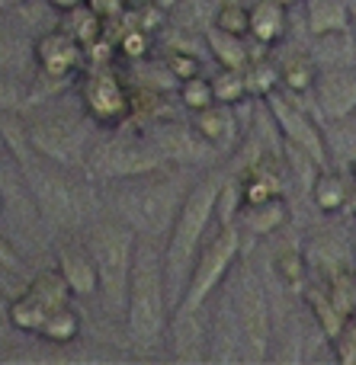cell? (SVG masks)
<instances>
[{
    "label": "cell",
    "mask_w": 356,
    "mask_h": 365,
    "mask_svg": "<svg viewBox=\"0 0 356 365\" xmlns=\"http://www.w3.org/2000/svg\"><path fill=\"white\" fill-rule=\"evenodd\" d=\"M222 173H205L186 189V199L173 218L171 231L164 237V276L171 311L180 304L183 289L190 282V272L203 250L205 237L212 234V221L218 218V199H222Z\"/></svg>",
    "instance_id": "cell-1"
},
{
    "label": "cell",
    "mask_w": 356,
    "mask_h": 365,
    "mask_svg": "<svg viewBox=\"0 0 356 365\" xmlns=\"http://www.w3.org/2000/svg\"><path fill=\"white\" fill-rule=\"evenodd\" d=\"M126 330L138 349H158L171 330V298L164 276V240L138 237L132 282H128Z\"/></svg>",
    "instance_id": "cell-2"
},
{
    "label": "cell",
    "mask_w": 356,
    "mask_h": 365,
    "mask_svg": "<svg viewBox=\"0 0 356 365\" xmlns=\"http://www.w3.org/2000/svg\"><path fill=\"white\" fill-rule=\"evenodd\" d=\"M106 186H109V205H113L116 218H122L128 227H135L138 237L164 240L186 199V192L183 195L177 192L180 173H171L167 167L141 173V177L113 180Z\"/></svg>",
    "instance_id": "cell-3"
},
{
    "label": "cell",
    "mask_w": 356,
    "mask_h": 365,
    "mask_svg": "<svg viewBox=\"0 0 356 365\" xmlns=\"http://www.w3.org/2000/svg\"><path fill=\"white\" fill-rule=\"evenodd\" d=\"M87 247L93 253L96 276H100V304L113 321H122L128 308V282H132L135 247L138 231L122 218H100L90 225Z\"/></svg>",
    "instance_id": "cell-4"
},
{
    "label": "cell",
    "mask_w": 356,
    "mask_h": 365,
    "mask_svg": "<svg viewBox=\"0 0 356 365\" xmlns=\"http://www.w3.org/2000/svg\"><path fill=\"white\" fill-rule=\"evenodd\" d=\"M241 247H244V234L238 227V221H218V231H212L205 237L203 250L196 257V266L190 272V282L183 289V298H180V304L173 311H205V304L218 295L225 279L238 266Z\"/></svg>",
    "instance_id": "cell-5"
},
{
    "label": "cell",
    "mask_w": 356,
    "mask_h": 365,
    "mask_svg": "<svg viewBox=\"0 0 356 365\" xmlns=\"http://www.w3.org/2000/svg\"><path fill=\"white\" fill-rule=\"evenodd\" d=\"M106 138H93L87 154V164L83 173L90 180L100 182H113V180H128V177H141V173H151L167 167V158L161 154V148L154 145V138H138V135L128 132H116Z\"/></svg>",
    "instance_id": "cell-6"
},
{
    "label": "cell",
    "mask_w": 356,
    "mask_h": 365,
    "mask_svg": "<svg viewBox=\"0 0 356 365\" xmlns=\"http://www.w3.org/2000/svg\"><path fill=\"white\" fill-rule=\"evenodd\" d=\"M26 125V138L29 148L42 158L55 160L61 167L71 170H83L87 164L90 145H93L96 135L93 132V119L87 113L81 115H64V113H49V115H36V119L23 122Z\"/></svg>",
    "instance_id": "cell-7"
},
{
    "label": "cell",
    "mask_w": 356,
    "mask_h": 365,
    "mask_svg": "<svg viewBox=\"0 0 356 365\" xmlns=\"http://www.w3.org/2000/svg\"><path fill=\"white\" fill-rule=\"evenodd\" d=\"M231 308L241 330V346L250 362H263L270 356V340H273V317H270L267 289H263L257 269L244 266L235 279L231 292Z\"/></svg>",
    "instance_id": "cell-8"
},
{
    "label": "cell",
    "mask_w": 356,
    "mask_h": 365,
    "mask_svg": "<svg viewBox=\"0 0 356 365\" xmlns=\"http://www.w3.org/2000/svg\"><path fill=\"white\" fill-rule=\"evenodd\" d=\"M270 106V115L280 125V135L286 138V145L299 148L302 154L315 160L318 167H331L327 158V138H325V122L312 113V109H302L299 96L286 93V90L276 87L273 93L263 96Z\"/></svg>",
    "instance_id": "cell-9"
},
{
    "label": "cell",
    "mask_w": 356,
    "mask_h": 365,
    "mask_svg": "<svg viewBox=\"0 0 356 365\" xmlns=\"http://www.w3.org/2000/svg\"><path fill=\"white\" fill-rule=\"evenodd\" d=\"M83 113L93 119V125L100 128H119L132 113V100H128L122 77L113 68H96L77 87Z\"/></svg>",
    "instance_id": "cell-10"
},
{
    "label": "cell",
    "mask_w": 356,
    "mask_h": 365,
    "mask_svg": "<svg viewBox=\"0 0 356 365\" xmlns=\"http://www.w3.org/2000/svg\"><path fill=\"white\" fill-rule=\"evenodd\" d=\"M83 58H87V48L61 26L36 36V42H32V64L45 81L71 83L74 74L81 71Z\"/></svg>",
    "instance_id": "cell-11"
},
{
    "label": "cell",
    "mask_w": 356,
    "mask_h": 365,
    "mask_svg": "<svg viewBox=\"0 0 356 365\" xmlns=\"http://www.w3.org/2000/svg\"><path fill=\"white\" fill-rule=\"evenodd\" d=\"M312 109L321 122H337L356 113V71L321 68L312 83Z\"/></svg>",
    "instance_id": "cell-12"
},
{
    "label": "cell",
    "mask_w": 356,
    "mask_h": 365,
    "mask_svg": "<svg viewBox=\"0 0 356 365\" xmlns=\"http://www.w3.org/2000/svg\"><path fill=\"white\" fill-rule=\"evenodd\" d=\"M154 145L161 148V154L167 158V164H205V160H215L222 154L203 138V135L190 125H177V122H164L151 132Z\"/></svg>",
    "instance_id": "cell-13"
},
{
    "label": "cell",
    "mask_w": 356,
    "mask_h": 365,
    "mask_svg": "<svg viewBox=\"0 0 356 365\" xmlns=\"http://www.w3.org/2000/svg\"><path fill=\"white\" fill-rule=\"evenodd\" d=\"M55 269L64 276V282L74 292V298L100 295V276H96V263H93V253H90L87 240H83V244H77V240L58 244Z\"/></svg>",
    "instance_id": "cell-14"
},
{
    "label": "cell",
    "mask_w": 356,
    "mask_h": 365,
    "mask_svg": "<svg viewBox=\"0 0 356 365\" xmlns=\"http://www.w3.org/2000/svg\"><path fill=\"white\" fill-rule=\"evenodd\" d=\"M238 106H228V103H209L205 109H196L193 113V128H196L199 135H203L205 141H209L212 148H215L218 154H231L238 148V141H241V119H238L235 113Z\"/></svg>",
    "instance_id": "cell-15"
},
{
    "label": "cell",
    "mask_w": 356,
    "mask_h": 365,
    "mask_svg": "<svg viewBox=\"0 0 356 365\" xmlns=\"http://www.w3.org/2000/svg\"><path fill=\"white\" fill-rule=\"evenodd\" d=\"M308 192H312V202L318 205V212L337 215V212H347V208H350L353 182L347 180V173L340 170V167H321V170L315 173Z\"/></svg>",
    "instance_id": "cell-16"
},
{
    "label": "cell",
    "mask_w": 356,
    "mask_h": 365,
    "mask_svg": "<svg viewBox=\"0 0 356 365\" xmlns=\"http://www.w3.org/2000/svg\"><path fill=\"white\" fill-rule=\"evenodd\" d=\"M289 32V6H283L280 0H257L250 6V36L257 45L273 48L286 38Z\"/></svg>",
    "instance_id": "cell-17"
},
{
    "label": "cell",
    "mask_w": 356,
    "mask_h": 365,
    "mask_svg": "<svg viewBox=\"0 0 356 365\" xmlns=\"http://www.w3.org/2000/svg\"><path fill=\"white\" fill-rule=\"evenodd\" d=\"M235 221L241 231H250V234H257V237H270V234H276L289 221V205L283 195H273V199H263V202H250V205L238 208Z\"/></svg>",
    "instance_id": "cell-18"
},
{
    "label": "cell",
    "mask_w": 356,
    "mask_h": 365,
    "mask_svg": "<svg viewBox=\"0 0 356 365\" xmlns=\"http://www.w3.org/2000/svg\"><path fill=\"white\" fill-rule=\"evenodd\" d=\"M49 314H51V308L42 298L32 295L29 289L13 295L10 304H6V321H10V327L26 336H42V327H45V321H49Z\"/></svg>",
    "instance_id": "cell-19"
},
{
    "label": "cell",
    "mask_w": 356,
    "mask_h": 365,
    "mask_svg": "<svg viewBox=\"0 0 356 365\" xmlns=\"http://www.w3.org/2000/svg\"><path fill=\"white\" fill-rule=\"evenodd\" d=\"M305 26L312 36L350 29V4L347 0H305Z\"/></svg>",
    "instance_id": "cell-20"
},
{
    "label": "cell",
    "mask_w": 356,
    "mask_h": 365,
    "mask_svg": "<svg viewBox=\"0 0 356 365\" xmlns=\"http://www.w3.org/2000/svg\"><path fill=\"white\" fill-rule=\"evenodd\" d=\"M205 45H209L212 58H215L222 68L248 71L250 64H254L250 48H248V36H231V32L209 26V29H205Z\"/></svg>",
    "instance_id": "cell-21"
},
{
    "label": "cell",
    "mask_w": 356,
    "mask_h": 365,
    "mask_svg": "<svg viewBox=\"0 0 356 365\" xmlns=\"http://www.w3.org/2000/svg\"><path fill=\"white\" fill-rule=\"evenodd\" d=\"M318 61L308 55H293L289 61H283L280 68V87L286 90V93H312V83L315 77H318Z\"/></svg>",
    "instance_id": "cell-22"
},
{
    "label": "cell",
    "mask_w": 356,
    "mask_h": 365,
    "mask_svg": "<svg viewBox=\"0 0 356 365\" xmlns=\"http://www.w3.org/2000/svg\"><path fill=\"white\" fill-rule=\"evenodd\" d=\"M241 189V205H250V202H263V199H273V195H283L280 177L270 170L267 164H254L248 170V177L238 182Z\"/></svg>",
    "instance_id": "cell-23"
},
{
    "label": "cell",
    "mask_w": 356,
    "mask_h": 365,
    "mask_svg": "<svg viewBox=\"0 0 356 365\" xmlns=\"http://www.w3.org/2000/svg\"><path fill=\"white\" fill-rule=\"evenodd\" d=\"M26 289L36 298H42L51 311L74 302V292L68 289V282H64V276L58 269H45V272H39V276H32L29 282H26Z\"/></svg>",
    "instance_id": "cell-24"
},
{
    "label": "cell",
    "mask_w": 356,
    "mask_h": 365,
    "mask_svg": "<svg viewBox=\"0 0 356 365\" xmlns=\"http://www.w3.org/2000/svg\"><path fill=\"white\" fill-rule=\"evenodd\" d=\"M212 90H215V100L218 103H228V106H241L254 90H250L248 81V71H238V68H222L215 77H212Z\"/></svg>",
    "instance_id": "cell-25"
},
{
    "label": "cell",
    "mask_w": 356,
    "mask_h": 365,
    "mask_svg": "<svg viewBox=\"0 0 356 365\" xmlns=\"http://www.w3.org/2000/svg\"><path fill=\"white\" fill-rule=\"evenodd\" d=\"M81 336V314L74 311V304H61L49 314L42 327V340L49 343H74Z\"/></svg>",
    "instance_id": "cell-26"
},
{
    "label": "cell",
    "mask_w": 356,
    "mask_h": 365,
    "mask_svg": "<svg viewBox=\"0 0 356 365\" xmlns=\"http://www.w3.org/2000/svg\"><path fill=\"white\" fill-rule=\"evenodd\" d=\"M61 16H64V26H61V29H68L71 36H74L77 42L83 45V48H90V45H93L96 38H100L103 26H106L100 16H96L93 10H90L87 4H83V6H77V10L61 13Z\"/></svg>",
    "instance_id": "cell-27"
},
{
    "label": "cell",
    "mask_w": 356,
    "mask_h": 365,
    "mask_svg": "<svg viewBox=\"0 0 356 365\" xmlns=\"http://www.w3.org/2000/svg\"><path fill=\"white\" fill-rule=\"evenodd\" d=\"M212 26L231 32V36H250V6L238 4V0H222L212 13Z\"/></svg>",
    "instance_id": "cell-28"
},
{
    "label": "cell",
    "mask_w": 356,
    "mask_h": 365,
    "mask_svg": "<svg viewBox=\"0 0 356 365\" xmlns=\"http://www.w3.org/2000/svg\"><path fill=\"white\" fill-rule=\"evenodd\" d=\"M177 100L183 109L196 113V109H205L209 103H215V90H212V77H203V74H193L186 81H180L177 87Z\"/></svg>",
    "instance_id": "cell-29"
},
{
    "label": "cell",
    "mask_w": 356,
    "mask_h": 365,
    "mask_svg": "<svg viewBox=\"0 0 356 365\" xmlns=\"http://www.w3.org/2000/svg\"><path fill=\"white\" fill-rule=\"evenodd\" d=\"M276 272H280L283 285L293 292H302V282H305V263H302L299 250H283L276 253Z\"/></svg>",
    "instance_id": "cell-30"
},
{
    "label": "cell",
    "mask_w": 356,
    "mask_h": 365,
    "mask_svg": "<svg viewBox=\"0 0 356 365\" xmlns=\"http://www.w3.org/2000/svg\"><path fill=\"white\" fill-rule=\"evenodd\" d=\"M26 100H29V83L0 71V113H13V109L26 106Z\"/></svg>",
    "instance_id": "cell-31"
},
{
    "label": "cell",
    "mask_w": 356,
    "mask_h": 365,
    "mask_svg": "<svg viewBox=\"0 0 356 365\" xmlns=\"http://www.w3.org/2000/svg\"><path fill=\"white\" fill-rule=\"evenodd\" d=\"M87 6L103 19V23H116V19H126L132 10V0H87Z\"/></svg>",
    "instance_id": "cell-32"
},
{
    "label": "cell",
    "mask_w": 356,
    "mask_h": 365,
    "mask_svg": "<svg viewBox=\"0 0 356 365\" xmlns=\"http://www.w3.org/2000/svg\"><path fill=\"white\" fill-rule=\"evenodd\" d=\"M16 64H19V45H16V38L10 36V29L0 26V71L13 74Z\"/></svg>",
    "instance_id": "cell-33"
},
{
    "label": "cell",
    "mask_w": 356,
    "mask_h": 365,
    "mask_svg": "<svg viewBox=\"0 0 356 365\" xmlns=\"http://www.w3.org/2000/svg\"><path fill=\"white\" fill-rule=\"evenodd\" d=\"M171 74H173V81H186V77L199 74V61L193 55L173 51V55H171Z\"/></svg>",
    "instance_id": "cell-34"
},
{
    "label": "cell",
    "mask_w": 356,
    "mask_h": 365,
    "mask_svg": "<svg viewBox=\"0 0 356 365\" xmlns=\"http://www.w3.org/2000/svg\"><path fill=\"white\" fill-rule=\"evenodd\" d=\"M23 289H26L23 276H16L13 269H6V266L0 263V295H4V298H13V295H19Z\"/></svg>",
    "instance_id": "cell-35"
},
{
    "label": "cell",
    "mask_w": 356,
    "mask_h": 365,
    "mask_svg": "<svg viewBox=\"0 0 356 365\" xmlns=\"http://www.w3.org/2000/svg\"><path fill=\"white\" fill-rule=\"evenodd\" d=\"M0 263H4L6 269H13L16 276H23V259H19V250L10 244V237H4V234H0Z\"/></svg>",
    "instance_id": "cell-36"
},
{
    "label": "cell",
    "mask_w": 356,
    "mask_h": 365,
    "mask_svg": "<svg viewBox=\"0 0 356 365\" xmlns=\"http://www.w3.org/2000/svg\"><path fill=\"white\" fill-rule=\"evenodd\" d=\"M45 4H49L51 10H58V13H68V10H77V6H83L87 0H45Z\"/></svg>",
    "instance_id": "cell-37"
},
{
    "label": "cell",
    "mask_w": 356,
    "mask_h": 365,
    "mask_svg": "<svg viewBox=\"0 0 356 365\" xmlns=\"http://www.w3.org/2000/svg\"><path fill=\"white\" fill-rule=\"evenodd\" d=\"M154 4H158V6H161V10L173 13V10H177V6H180V4H183V0H154Z\"/></svg>",
    "instance_id": "cell-38"
},
{
    "label": "cell",
    "mask_w": 356,
    "mask_h": 365,
    "mask_svg": "<svg viewBox=\"0 0 356 365\" xmlns=\"http://www.w3.org/2000/svg\"><path fill=\"white\" fill-rule=\"evenodd\" d=\"M347 212H350V215H353V218H356V177H353V192H350V208H347Z\"/></svg>",
    "instance_id": "cell-39"
},
{
    "label": "cell",
    "mask_w": 356,
    "mask_h": 365,
    "mask_svg": "<svg viewBox=\"0 0 356 365\" xmlns=\"http://www.w3.org/2000/svg\"><path fill=\"white\" fill-rule=\"evenodd\" d=\"M347 170H350V177H356V160H353V164H350V167H347Z\"/></svg>",
    "instance_id": "cell-40"
},
{
    "label": "cell",
    "mask_w": 356,
    "mask_h": 365,
    "mask_svg": "<svg viewBox=\"0 0 356 365\" xmlns=\"http://www.w3.org/2000/svg\"><path fill=\"white\" fill-rule=\"evenodd\" d=\"M280 4H283V6H293V4H295V0H280Z\"/></svg>",
    "instance_id": "cell-41"
},
{
    "label": "cell",
    "mask_w": 356,
    "mask_h": 365,
    "mask_svg": "<svg viewBox=\"0 0 356 365\" xmlns=\"http://www.w3.org/2000/svg\"><path fill=\"white\" fill-rule=\"evenodd\" d=\"M0 215H4V195H0Z\"/></svg>",
    "instance_id": "cell-42"
},
{
    "label": "cell",
    "mask_w": 356,
    "mask_h": 365,
    "mask_svg": "<svg viewBox=\"0 0 356 365\" xmlns=\"http://www.w3.org/2000/svg\"><path fill=\"white\" fill-rule=\"evenodd\" d=\"M353 257H356V237H353Z\"/></svg>",
    "instance_id": "cell-43"
},
{
    "label": "cell",
    "mask_w": 356,
    "mask_h": 365,
    "mask_svg": "<svg viewBox=\"0 0 356 365\" xmlns=\"http://www.w3.org/2000/svg\"><path fill=\"white\" fill-rule=\"evenodd\" d=\"M353 36H356V32H353Z\"/></svg>",
    "instance_id": "cell-44"
}]
</instances>
